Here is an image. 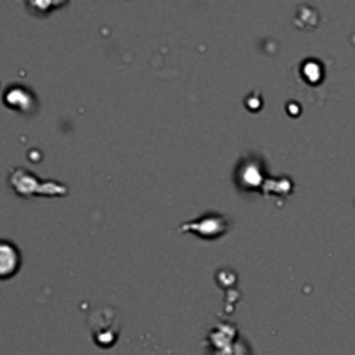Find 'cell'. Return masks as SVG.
I'll list each match as a JSON object with an SVG mask.
<instances>
[{
  "label": "cell",
  "mask_w": 355,
  "mask_h": 355,
  "mask_svg": "<svg viewBox=\"0 0 355 355\" xmlns=\"http://www.w3.org/2000/svg\"><path fill=\"white\" fill-rule=\"evenodd\" d=\"M9 181L11 185L16 189V192H19L21 196H33V194H49V184L47 182H41L35 175H32L30 172L23 170V168H14L9 175Z\"/></svg>",
  "instance_id": "cell-1"
},
{
  "label": "cell",
  "mask_w": 355,
  "mask_h": 355,
  "mask_svg": "<svg viewBox=\"0 0 355 355\" xmlns=\"http://www.w3.org/2000/svg\"><path fill=\"white\" fill-rule=\"evenodd\" d=\"M21 267V253L11 241L0 240V279H9Z\"/></svg>",
  "instance_id": "cell-2"
},
{
  "label": "cell",
  "mask_w": 355,
  "mask_h": 355,
  "mask_svg": "<svg viewBox=\"0 0 355 355\" xmlns=\"http://www.w3.org/2000/svg\"><path fill=\"white\" fill-rule=\"evenodd\" d=\"M35 102L32 92L28 89L21 87V85H11L8 91L4 92V104L9 108L19 109V111H32V104Z\"/></svg>",
  "instance_id": "cell-3"
}]
</instances>
